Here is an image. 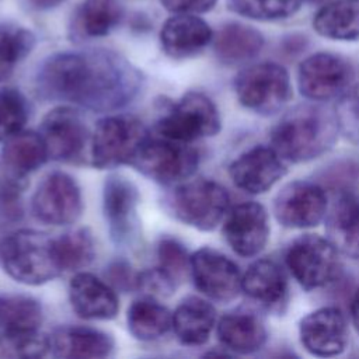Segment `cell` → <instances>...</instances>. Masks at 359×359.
Segmentation results:
<instances>
[{
    "label": "cell",
    "instance_id": "cell-1",
    "mask_svg": "<svg viewBox=\"0 0 359 359\" xmlns=\"http://www.w3.org/2000/svg\"><path fill=\"white\" fill-rule=\"evenodd\" d=\"M142 88L140 70L108 49L53 53L35 74L39 98L69 102L93 112H115L129 105Z\"/></svg>",
    "mask_w": 359,
    "mask_h": 359
},
{
    "label": "cell",
    "instance_id": "cell-2",
    "mask_svg": "<svg viewBox=\"0 0 359 359\" xmlns=\"http://www.w3.org/2000/svg\"><path fill=\"white\" fill-rule=\"evenodd\" d=\"M338 130L335 114L317 105H297L273 126L271 146L283 160L304 163L325 153Z\"/></svg>",
    "mask_w": 359,
    "mask_h": 359
},
{
    "label": "cell",
    "instance_id": "cell-3",
    "mask_svg": "<svg viewBox=\"0 0 359 359\" xmlns=\"http://www.w3.org/2000/svg\"><path fill=\"white\" fill-rule=\"evenodd\" d=\"M0 265L15 282L39 286L62 272L55 238L43 231L18 229L0 238Z\"/></svg>",
    "mask_w": 359,
    "mask_h": 359
},
{
    "label": "cell",
    "instance_id": "cell-4",
    "mask_svg": "<svg viewBox=\"0 0 359 359\" xmlns=\"http://www.w3.org/2000/svg\"><path fill=\"white\" fill-rule=\"evenodd\" d=\"M149 137V130L139 118L129 114L107 115L91 133L90 163L98 170L130 164Z\"/></svg>",
    "mask_w": 359,
    "mask_h": 359
},
{
    "label": "cell",
    "instance_id": "cell-5",
    "mask_svg": "<svg viewBox=\"0 0 359 359\" xmlns=\"http://www.w3.org/2000/svg\"><path fill=\"white\" fill-rule=\"evenodd\" d=\"M230 198L216 181L206 178L187 180L167 196L170 213L181 223L201 231H210L224 219Z\"/></svg>",
    "mask_w": 359,
    "mask_h": 359
},
{
    "label": "cell",
    "instance_id": "cell-6",
    "mask_svg": "<svg viewBox=\"0 0 359 359\" xmlns=\"http://www.w3.org/2000/svg\"><path fill=\"white\" fill-rule=\"evenodd\" d=\"M130 165L160 185L175 187L195 174L199 165V154L191 143L163 136L149 137Z\"/></svg>",
    "mask_w": 359,
    "mask_h": 359
},
{
    "label": "cell",
    "instance_id": "cell-7",
    "mask_svg": "<svg viewBox=\"0 0 359 359\" xmlns=\"http://www.w3.org/2000/svg\"><path fill=\"white\" fill-rule=\"evenodd\" d=\"M220 128L216 104L201 91L185 93L156 123L158 136L184 143L215 136Z\"/></svg>",
    "mask_w": 359,
    "mask_h": 359
},
{
    "label": "cell",
    "instance_id": "cell-8",
    "mask_svg": "<svg viewBox=\"0 0 359 359\" xmlns=\"http://www.w3.org/2000/svg\"><path fill=\"white\" fill-rule=\"evenodd\" d=\"M238 102L259 115L280 111L292 97L290 77L278 63L264 62L241 70L234 80Z\"/></svg>",
    "mask_w": 359,
    "mask_h": 359
},
{
    "label": "cell",
    "instance_id": "cell-9",
    "mask_svg": "<svg viewBox=\"0 0 359 359\" xmlns=\"http://www.w3.org/2000/svg\"><path fill=\"white\" fill-rule=\"evenodd\" d=\"M31 212L43 224L76 223L83 213V195L77 181L63 171L46 174L31 198Z\"/></svg>",
    "mask_w": 359,
    "mask_h": 359
},
{
    "label": "cell",
    "instance_id": "cell-10",
    "mask_svg": "<svg viewBox=\"0 0 359 359\" xmlns=\"http://www.w3.org/2000/svg\"><path fill=\"white\" fill-rule=\"evenodd\" d=\"M294 280L306 290L325 286L337 273L338 250L330 238L304 234L289 245L285 257Z\"/></svg>",
    "mask_w": 359,
    "mask_h": 359
},
{
    "label": "cell",
    "instance_id": "cell-11",
    "mask_svg": "<svg viewBox=\"0 0 359 359\" xmlns=\"http://www.w3.org/2000/svg\"><path fill=\"white\" fill-rule=\"evenodd\" d=\"M39 133L49 160L59 163H81L91 143V133L77 109L60 105L42 119Z\"/></svg>",
    "mask_w": 359,
    "mask_h": 359
},
{
    "label": "cell",
    "instance_id": "cell-12",
    "mask_svg": "<svg viewBox=\"0 0 359 359\" xmlns=\"http://www.w3.org/2000/svg\"><path fill=\"white\" fill-rule=\"evenodd\" d=\"M137 187L126 177L109 174L102 187V212L115 245L128 247L137 236Z\"/></svg>",
    "mask_w": 359,
    "mask_h": 359
},
{
    "label": "cell",
    "instance_id": "cell-13",
    "mask_svg": "<svg viewBox=\"0 0 359 359\" xmlns=\"http://www.w3.org/2000/svg\"><path fill=\"white\" fill-rule=\"evenodd\" d=\"M189 273L195 287L215 302H231L243 290L238 266L224 254L209 247L191 254Z\"/></svg>",
    "mask_w": 359,
    "mask_h": 359
},
{
    "label": "cell",
    "instance_id": "cell-14",
    "mask_svg": "<svg viewBox=\"0 0 359 359\" xmlns=\"http://www.w3.org/2000/svg\"><path fill=\"white\" fill-rule=\"evenodd\" d=\"M351 65L332 53H314L299 66L297 83L302 95L311 101H327L344 94L352 80Z\"/></svg>",
    "mask_w": 359,
    "mask_h": 359
},
{
    "label": "cell",
    "instance_id": "cell-15",
    "mask_svg": "<svg viewBox=\"0 0 359 359\" xmlns=\"http://www.w3.org/2000/svg\"><path fill=\"white\" fill-rule=\"evenodd\" d=\"M325 191L306 181H294L280 189L273 201L276 220L287 229H309L317 226L327 215Z\"/></svg>",
    "mask_w": 359,
    "mask_h": 359
},
{
    "label": "cell",
    "instance_id": "cell-16",
    "mask_svg": "<svg viewBox=\"0 0 359 359\" xmlns=\"http://www.w3.org/2000/svg\"><path fill=\"white\" fill-rule=\"evenodd\" d=\"M223 234L237 255H258L269 237V220L265 208L258 202H243L233 206L224 216Z\"/></svg>",
    "mask_w": 359,
    "mask_h": 359
},
{
    "label": "cell",
    "instance_id": "cell-17",
    "mask_svg": "<svg viewBox=\"0 0 359 359\" xmlns=\"http://www.w3.org/2000/svg\"><path fill=\"white\" fill-rule=\"evenodd\" d=\"M299 335L303 348L320 358L341 355L348 345L345 316L337 307H321L302 318Z\"/></svg>",
    "mask_w": 359,
    "mask_h": 359
},
{
    "label": "cell",
    "instance_id": "cell-18",
    "mask_svg": "<svg viewBox=\"0 0 359 359\" xmlns=\"http://www.w3.org/2000/svg\"><path fill=\"white\" fill-rule=\"evenodd\" d=\"M229 174L238 189L258 195L271 189L286 174V168L272 146H254L230 164Z\"/></svg>",
    "mask_w": 359,
    "mask_h": 359
},
{
    "label": "cell",
    "instance_id": "cell-19",
    "mask_svg": "<svg viewBox=\"0 0 359 359\" xmlns=\"http://www.w3.org/2000/svg\"><path fill=\"white\" fill-rule=\"evenodd\" d=\"M67 292L72 310L83 320H112L119 311L116 290L93 273L76 272Z\"/></svg>",
    "mask_w": 359,
    "mask_h": 359
},
{
    "label": "cell",
    "instance_id": "cell-20",
    "mask_svg": "<svg viewBox=\"0 0 359 359\" xmlns=\"http://www.w3.org/2000/svg\"><path fill=\"white\" fill-rule=\"evenodd\" d=\"M50 339V353L60 359H101L114 353L115 341L105 331L84 325H62Z\"/></svg>",
    "mask_w": 359,
    "mask_h": 359
},
{
    "label": "cell",
    "instance_id": "cell-21",
    "mask_svg": "<svg viewBox=\"0 0 359 359\" xmlns=\"http://www.w3.org/2000/svg\"><path fill=\"white\" fill-rule=\"evenodd\" d=\"M212 39L210 27L196 14H174L160 31L161 48L172 59L191 57L205 49Z\"/></svg>",
    "mask_w": 359,
    "mask_h": 359
},
{
    "label": "cell",
    "instance_id": "cell-22",
    "mask_svg": "<svg viewBox=\"0 0 359 359\" xmlns=\"http://www.w3.org/2000/svg\"><path fill=\"white\" fill-rule=\"evenodd\" d=\"M330 241L344 255L359 259V196L339 189L327 216Z\"/></svg>",
    "mask_w": 359,
    "mask_h": 359
},
{
    "label": "cell",
    "instance_id": "cell-23",
    "mask_svg": "<svg viewBox=\"0 0 359 359\" xmlns=\"http://www.w3.org/2000/svg\"><path fill=\"white\" fill-rule=\"evenodd\" d=\"M243 292L257 303L276 309L286 303L287 279L282 266L273 259H257L241 279Z\"/></svg>",
    "mask_w": 359,
    "mask_h": 359
},
{
    "label": "cell",
    "instance_id": "cell-24",
    "mask_svg": "<svg viewBox=\"0 0 359 359\" xmlns=\"http://www.w3.org/2000/svg\"><path fill=\"white\" fill-rule=\"evenodd\" d=\"M216 327V310L205 299L185 297L172 313V331L185 346H201L208 342Z\"/></svg>",
    "mask_w": 359,
    "mask_h": 359
},
{
    "label": "cell",
    "instance_id": "cell-25",
    "mask_svg": "<svg viewBox=\"0 0 359 359\" xmlns=\"http://www.w3.org/2000/svg\"><path fill=\"white\" fill-rule=\"evenodd\" d=\"M216 334L220 344L240 355L259 351L266 341V328L261 318L248 311H233L219 318Z\"/></svg>",
    "mask_w": 359,
    "mask_h": 359
},
{
    "label": "cell",
    "instance_id": "cell-26",
    "mask_svg": "<svg viewBox=\"0 0 359 359\" xmlns=\"http://www.w3.org/2000/svg\"><path fill=\"white\" fill-rule=\"evenodd\" d=\"M49 160L39 132L20 130L8 137L1 147V161L6 174L25 178Z\"/></svg>",
    "mask_w": 359,
    "mask_h": 359
},
{
    "label": "cell",
    "instance_id": "cell-27",
    "mask_svg": "<svg viewBox=\"0 0 359 359\" xmlns=\"http://www.w3.org/2000/svg\"><path fill=\"white\" fill-rule=\"evenodd\" d=\"M123 15L118 0H83L72 18L74 39H94L107 36Z\"/></svg>",
    "mask_w": 359,
    "mask_h": 359
},
{
    "label": "cell",
    "instance_id": "cell-28",
    "mask_svg": "<svg viewBox=\"0 0 359 359\" xmlns=\"http://www.w3.org/2000/svg\"><path fill=\"white\" fill-rule=\"evenodd\" d=\"M264 46L262 35L252 27L238 22L223 25L213 38L217 59L224 65H238L255 57Z\"/></svg>",
    "mask_w": 359,
    "mask_h": 359
},
{
    "label": "cell",
    "instance_id": "cell-29",
    "mask_svg": "<svg viewBox=\"0 0 359 359\" xmlns=\"http://www.w3.org/2000/svg\"><path fill=\"white\" fill-rule=\"evenodd\" d=\"M314 29L337 41L359 39V0H334L321 7L314 20Z\"/></svg>",
    "mask_w": 359,
    "mask_h": 359
},
{
    "label": "cell",
    "instance_id": "cell-30",
    "mask_svg": "<svg viewBox=\"0 0 359 359\" xmlns=\"http://www.w3.org/2000/svg\"><path fill=\"white\" fill-rule=\"evenodd\" d=\"M129 332L139 341H154L172 328V313L154 297L144 296L128 309Z\"/></svg>",
    "mask_w": 359,
    "mask_h": 359
},
{
    "label": "cell",
    "instance_id": "cell-31",
    "mask_svg": "<svg viewBox=\"0 0 359 359\" xmlns=\"http://www.w3.org/2000/svg\"><path fill=\"white\" fill-rule=\"evenodd\" d=\"M42 321V306L34 297L0 296V332L39 330Z\"/></svg>",
    "mask_w": 359,
    "mask_h": 359
},
{
    "label": "cell",
    "instance_id": "cell-32",
    "mask_svg": "<svg viewBox=\"0 0 359 359\" xmlns=\"http://www.w3.org/2000/svg\"><path fill=\"white\" fill-rule=\"evenodd\" d=\"M55 248L62 272H79L95 257V243L87 227L66 231L55 238Z\"/></svg>",
    "mask_w": 359,
    "mask_h": 359
},
{
    "label": "cell",
    "instance_id": "cell-33",
    "mask_svg": "<svg viewBox=\"0 0 359 359\" xmlns=\"http://www.w3.org/2000/svg\"><path fill=\"white\" fill-rule=\"evenodd\" d=\"M35 46V35L22 27L0 25V83L10 79Z\"/></svg>",
    "mask_w": 359,
    "mask_h": 359
},
{
    "label": "cell",
    "instance_id": "cell-34",
    "mask_svg": "<svg viewBox=\"0 0 359 359\" xmlns=\"http://www.w3.org/2000/svg\"><path fill=\"white\" fill-rule=\"evenodd\" d=\"M50 352V339L41 330L0 332L1 358H42Z\"/></svg>",
    "mask_w": 359,
    "mask_h": 359
},
{
    "label": "cell",
    "instance_id": "cell-35",
    "mask_svg": "<svg viewBox=\"0 0 359 359\" xmlns=\"http://www.w3.org/2000/svg\"><path fill=\"white\" fill-rule=\"evenodd\" d=\"M29 109L21 91L13 87L0 88V143L24 129Z\"/></svg>",
    "mask_w": 359,
    "mask_h": 359
},
{
    "label": "cell",
    "instance_id": "cell-36",
    "mask_svg": "<svg viewBox=\"0 0 359 359\" xmlns=\"http://www.w3.org/2000/svg\"><path fill=\"white\" fill-rule=\"evenodd\" d=\"M156 254L157 266L180 286L191 269V255L185 245L174 237H161Z\"/></svg>",
    "mask_w": 359,
    "mask_h": 359
},
{
    "label": "cell",
    "instance_id": "cell-37",
    "mask_svg": "<svg viewBox=\"0 0 359 359\" xmlns=\"http://www.w3.org/2000/svg\"><path fill=\"white\" fill-rule=\"evenodd\" d=\"M303 0H230L231 8L247 18L272 21L294 14Z\"/></svg>",
    "mask_w": 359,
    "mask_h": 359
},
{
    "label": "cell",
    "instance_id": "cell-38",
    "mask_svg": "<svg viewBox=\"0 0 359 359\" xmlns=\"http://www.w3.org/2000/svg\"><path fill=\"white\" fill-rule=\"evenodd\" d=\"M339 132L353 143L359 144V84L348 88L335 111Z\"/></svg>",
    "mask_w": 359,
    "mask_h": 359
},
{
    "label": "cell",
    "instance_id": "cell-39",
    "mask_svg": "<svg viewBox=\"0 0 359 359\" xmlns=\"http://www.w3.org/2000/svg\"><path fill=\"white\" fill-rule=\"evenodd\" d=\"M25 178L6 174L0 181V216L6 220H18L22 216V192Z\"/></svg>",
    "mask_w": 359,
    "mask_h": 359
},
{
    "label": "cell",
    "instance_id": "cell-40",
    "mask_svg": "<svg viewBox=\"0 0 359 359\" xmlns=\"http://www.w3.org/2000/svg\"><path fill=\"white\" fill-rule=\"evenodd\" d=\"M178 285L164 273L158 266L139 272L137 290L143 292L150 297H168L171 296Z\"/></svg>",
    "mask_w": 359,
    "mask_h": 359
},
{
    "label": "cell",
    "instance_id": "cell-41",
    "mask_svg": "<svg viewBox=\"0 0 359 359\" xmlns=\"http://www.w3.org/2000/svg\"><path fill=\"white\" fill-rule=\"evenodd\" d=\"M137 278L132 265L125 259H115L105 266L104 279L116 292H133L137 290Z\"/></svg>",
    "mask_w": 359,
    "mask_h": 359
},
{
    "label": "cell",
    "instance_id": "cell-42",
    "mask_svg": "<svg viewBox=\"0 0 359 359\" xmlns=\"http://www.w3.org/2000/svg\"><path fill=\"white\" fill-rule=\"evenodd\" d=\"M217 0H160L163 7L174 14H201L212 10Z\"/></svg>",
    "mask_w": 359,
    "mask_h": 359
},
{
    "label": "cell",
    "instance_id": "cell-43",
    "mask_svg": "<svg viewBox=\"0 0 359 359\" xmlns=\"http://www.w3.org/2000/svg\"><path fill=\"white\" fill-rule=\"evenodd\" d=\"M351 317H352V323H353L356 331L359 332V287L356 289L352 303H351Z\"/></svg>",
    "mask_w": 359,
    "mask_h": 359
},
{
    "label": "cell",
    "instance_id": "cell-44",
    "mask_svg": "<svg viewBox=\"0 0 359 359\" xmlns=\"http://www.w3.org/2000/svg\"><path fill=\"white\" fill-rule=\"evenodd\" d=\"M60 0H31L32 6L36 8H48L52 6H56Z\"/></svg>",
    "mask_w": 359,
    "mask_h": 359
},
{
    "label": "cell",
    "instance_id": "cell-45",
    "mask_svg": "<svg viewBox=\"0 0 359 359\" xmlns=\"http://www.w3.org/2000/svg\"><path fill=\"white\" fill-rule=\"evenodd\" d=\"M310 1H314V3L321 4V3H325V1H330V0H310Z\"/></svg>",
    "mask_w": 359,
    "mask_h": 359
}]
</instances>
